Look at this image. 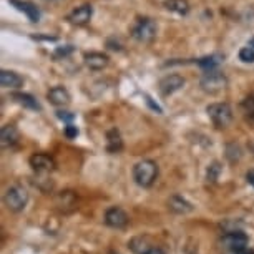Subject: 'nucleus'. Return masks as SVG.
<instances>
[{"mask_svg": "<svg viewBox=\"0 0 254 254\" xmlns=\"http://www.w3.org/2000/svg\"><path fill=\"white\" fill-rule=\"evenodd\" d=\"M251 150H253V151H254V145H251Z\"/></svg>", "mask_w": 254, "mask_h": 254, "instance_id": "obj_30", "label": "nucleus"}, {"mask_svg": "<svg viewBox=\"0 0 254 254\" xmlns=\"http://www.w3.org/2000/svg\"><path fill=\"white\" fill-rule=\"evenodd\" d=\"M64 133H65V136L68 138V140H75V138L78 136V128H76L73 123H68L65 127V131Z\"/></svg>", "mask_w": 254, "mask_h": 254, "instance_id": "obj_24", "label": "nucleus"}, {"mask_svg": "<svg viewBox=\"0 0 254 254\" xmlns=\"http://www.w3.org/2000/svg\"><path fill=\"white\" fill-rule=\"evenodd\" d=\"M47 97H49L50 103L55 105V107H65V105L70 103V93L68 90H66L65 87H54L49 90V93H47Z\"/></svg>", "mask_w": 254, "mask_h": 254, "instance_id": "obj_12", "label": "nucleus"}, {"mask_svg": "<svg viewBox=\"0 0 254 254\" xmlns=\"http://www.w3.org/2000/svg\"><path fill=\"white\" fill-rule=\"evenodd\" d=\"M92 15H93V7L90 5V3H85V5H80L76 7L73 12L68 15V20L71 25H87V23L92 20Z\"/></svg>", "mask_w": 254, "mask_h": 254, "instance_id": "obj_10", "label": "nucleus"}, {"mask_svg": "<svg viewBox=\"0 0 254 254\" xmlns=\"http://www.w3.org/2000/svg\"><path fill=\"white\" fill-rule=\"evenodd\" d=\"M221 243L228 251H231L234 254V253H238L239 249L249 246V238L246 233L239 231V229H234V231H228L224 234L221 238Z\"/></svg>", "mask_w": 254, "mask_h": 254, "instance_id": "obj_6", "label": "nucleus"}, {"mask_svg": "<svg viewBox=\"0 0 254 254\" xmlns=\"http://www.w3.org/2000/svg\"><path fill=\"white\" fill-rule=\"evenodd\" d=\"M12 98L15 100L18 105H22L23 108H28V110H35V112H40L42 107L40 103L37 102L35 97H32L30 93H22V92H15L12 93Z\"/></svg>", "mask_w": 254, "mask_h": 254, "instance_id": "obj_18", "label": "nucleus"}, {"mask_svg": "<svg viewBox=\"0 0 254 254\" xmlns=\"http://www.w3.org/2000/svg\"><path fill=\"white\" fill-rule=\"evenodd\" d=\"M223 62V57L221 55H208V57H203V59H198L196 64H198L201 68H204L206 71L208 70H214L216 66Z\"/></svg>", "mask_w": 254, "mask_h": 254, "instance_id": "obj_20", "label": "nucleus"}, {"mask_svg": "<svg viewBox=\"0 0 254 254\" xmlns=\"http://www.w3.org/2000/svg\"><path fill=\"white\" fill-rule=\"evenodd\" d=\"M143 254H165V251L160 249V248H150L146 253H143Z\"/></svg>", "mask_w": 254, "mask_h": 254, "instance_id": "obj_28", "label": "nucleus"}, {"mask_svg": "<svg viewBox=\"0 0 254 254\" xmlns=\"http://www.w3.org/2000/svg\"><path fill=\"white\" fill-rule=\"evenodd\" d=\"M110 254H117V253H110Z\"/></svg>", "mask_w": 254, "mask_h": 254, "instance_id": "obj_31", "label": "nucleus"}, {"mask_svg": "<svg viewBox=\"0 0 254 254\" xmlns=\"http://www.w3.org/2000/svg\"><path fill=\"white\" fill-rule=\"evenodd\" d=\"M158 165L153 160H141L133 166V180L141 188H151L158 178Z\"/></svg>", "mask_w": 254, "mask_h": 254, "instance_id": "obj_1", "label": "nucleus"}, {"mask_svg": "<svg viewBox=\"0 0 254 254\" xmlns=\"http://www.w3.org/2000/svg\"><path fill=\"white\" fill-rule=\"evenodd\" d=\"M226 158L231 163H236L243 158V150L238 143H228L226 145Z\"/></svg>", "mask_w": 254, "mask_h": 254, "instance_id": "obj_22", "label": "nucleus"}, {"mask_svg": "<svg viewBox=\"0 0 254 254\" xmlns=\"http://www.w3.org/2000/svg\"><path fill=\"white\" fill-rule=\"evenodd\" d=\"M18 140H20V135H18V130L13 127V125H5V127H2V131H0V141H2L3 148L15 146Z\"/></svg>", "mask_w": 254, "mask_h": 254, "instance_id": "obj_14", "label": "nucleus"}, {"mask_svg": "<svg viewBox=\"0 0 254 254\" xmlns=\"http://www.w3.org/2000/svg\"><path fill=\"white\" fill-rule=\"evenodd\" d=\"M249 45H251V47H254V38H251V42H249Z\"/></svg>", "mask_w": 254, "mask_h": 254, "instance_id": "obj_29", "label": "nucleus"}, {"mask_svg": "<svg viewBox=\"0 0 254 254\" xmlns=\"http://www.w3.org/2000/svg\"><path fill=\"white\" fill-rule=\"evenodd\" d=\"M123 150V140L122 135L117 128H112V130L107 131V151L115 155V153H120Z\"/></svg>", "mask_w": 254, "mask_h": 254, "instance_id": "obj_17", "label": "nucleus"}, {"mask_svg": "<svg viewBox=\"0 0 254 254\" xmlns=\"http://www.w3.org/2000/svg\"><path fill=\"white\" fill-rule=\"evenodd\" d=\"M206 113H208L214 127L219 130L228 128L233 122V108L229 103H211L206 108Z\"/></svg>", "mask_w": 254, "mask_h": 254, "instance_id": "obj_2", "label": "nucleus"}, {"mask_svg": "<svg viewBox=\"0 0 254 254\" xmlns=\"http://www.w3.org/2000/svg\"><path fill=\"white\" fill-rule=\"evenodd\" d=\"M105 224L113 229H125L128 226V223H130V218H128V214L125 213L122 208H118V206H112V208H108L105 211Z\"/></svg>", "mask_w": 254, "mask_h": 254, "instance_id": "obj_7", "label": "nucleus"}, {"mask_svg": "<svg viewBox=\"0 0 254 254\" xmlns=\"http://www.w3.org/2000/svg\"><path fill=\"white\" fill-rule=\"evenodd\" d=\"M185 78L181 75H166L163 76V78L160 80V83H158V88H160V93L165 95V97H170V95L176 93L178 90H181L185 87Z\"/></svg>", "mask_w": 254, "mask_h": 254, "instance_id": "obj_8", "label": "nucleus"}, {"mask_svg": "<svg viewBox=\"0 0 254 254\" xmlns=\"http://www.w3.org/2000/svg\"><path fill=\"white\" fill-rule=\"evenodd\" d=\"M168 208L176 214H188L193 211V204H191L190 201H186L183 196L175 194L168 199Z\"/></svg>", "mask_w": 254, "mask_h": 254, "instance_id": "obj_16", "label": "nucleus"}, {"mask_svg": "<svg viewBox=\"0 0 254 254\" xmlns=\"http://www.w3.org/2000/svg\"><path fill=\"white\" fill-rule=\"evenodd\" d=\"M28 161H30L32 170L38 175H47V173H50V171L55 170L54 158L45 155V153H35V155L30 156V160Z\"/></svg>", "mask_w": 254, "mask_h": 254, "instance_id": "obj_9", "label": "nucleus"}, {"mask_svg": "<svg viewBox=\"0 0 254 254\" xmlns=\"http://www.w3.org/2000/svg\"><path fill=\"white\" fill-rule=\"evenodd\" d=\"M223 171V166L219 161H213L211 165L208 166V170H206V180L209 181V183H216L219 180V175H221Z\"/></svg>", "mask_w": 254, "mask_h": 254, "instance_id": "obj_21", "label": "nucleus"}, {"mask_svg": "<svg viewBox=\"0 0 254 254\" xmlns=\"http://www.w3.org/2000/svg\"><path fill=\"white\" fill-rule=\"evenodd\" d=\"M83 62L90 70H103L108 65V57L102 52H90L85 54Z\"/></svg>", "mask_w": 254, "mask_h": 254, "instance_id": "obj_13", "label": "nucleus"}, {"mask_svg": "<svg viewBox=\"0 0 254 254\" xmlns=\"http://www.w3.org/2000/svg\"><path fill=\"white\" fill-rule=\"evenodd\" d=\"M246 180H248V183L254 188V170H249L248 171V173H246Z\"/></svg>", "mask_w": 254, "mask_h": 254, "instance_id": "obj_27", "label": "nucleus"}, {"mask_svg": "<svg viewBox=\"0 0 254 254\" xmlns=\"http://www.w3.org/2000/svg\"><path fill=\"white\" fill-rule=\"evenodd\" d=\"M199 87L203 92L214 95V93L223 92V90L228 87V78H226V75L218 70H208L203 76H201Z\"/></svg>", "mask_w": 254, "mask_h": 254, "instance_id": "obj_4", "label": "nucleus"}, {"mask_svg": "<svg viewBox=\"0 0 254 254\" xmlns=\"http://www.w3.org/2000/svg\"><path fill=\"white\" fill-rule=\"evenodd\" d=\"M156 32H158L156 22L150 17H141L138 18L136 23L131 28V37L136 42H140V44H150V42L155 40Z\"/></svg>", "mask_w": 254, "mask_h": 254, "instance_id": "obj_3", "label": "nucleus"}, {"mask_svg": "<svg viewBox=\"0 0 254 254\" xmlns=\"http://www.w3.org/2000/svg\"><path fill=\"white\" fill-rule=\"evenodd\" d=\"M239 60H243L244 64H254V47H244L239 50Z\"/></svg>", "mask_w": 254, "mask_h": 254, "instance_id": "obj_23", "label": "nucleus"}, {"mask_svg": "<svg viewBox=\"0 0 254 254\" xmlns=\"http://www.w3.org/2000/svg\"><path fill=\"white\" fill-rule=\"evenodd\" d=\"M52 2H57V0H52Z\"/></svg>", "mask_w": 254, "mask_h": 254, "instance_id": "obj_32", "label": "nucleus"}, {"mask_svg": "<svg viewBox=\"0 0 254 254\" xmlns=\"http://www.w3.org/2000/svg\"><path fill=\"white\" fill-rule=\"evenodd\" d=\"M71 52H73V47H71V45H65L64 47V49H57V52H55V55H70L71 54Z\"/></svg>", "mask_w": 254, "mask_h": 254, "instance_id": "obj_26", "label": "nucleus"}, {"mask_svg": "<svg viewBox=\"0 0 254 254\" xmlns=\"http://www.w3.org/2000/svg\"><path fill=\"white\" fill-rule=\"evenodd\" d=\"M165 7L170 12L178 13V15H186V13L190 12V8H191L188 0H166Z\"/></svg>", "mask_w": 254, "mask_h": 254, "instance_id": "obj_19", "label": "nucleus"}, {"mask_svg": "<svg viewBox=\"0 0 254 254\" xmlns=\"http://www.w3.org/2000/svg\"><path fill=\"white\" fill-rule=\"evenodd\" d=\"M0 83H2L3 88L15 90L23 85V78L12 70H2L0 71Z\"/></svg>", "mask_w": 254, "mask_h": 254, "instance_id": "obj_15", "label": "nucleus"}, {"mask_svg": "<svg viewBox=\"0 0 254 254\" xmlns=\"http://www.w3.org/2000/svg\"><path fill=\"white\" fill-rule=\"evenodd\" d=\"M8 2H10L17 10L25 13V15L28 17V20H30L32 23L40 22L42 13H40V10H38V7L33 5L32 2H27V0H8Z\"/></svg>", "mask_w": 254, "mask_h": 254, "instance_id": "obj_11", "label": "nucleus"}, {"mask_svg": "<svg viewBox=\"0 0 254 254\" xmlns=\"http://www.w3.org/2000/svg\"><path fill=\"white\" fill-rule=\"evenodd\" d=\"M3 203H5L7 208L13 211V213H18V211L25 209V206L28 203L27 190L20 185L10 186V188L7 190L5 196H3Z\"/></svg>", "mask_w": 254, "mask_h": 254, "instance_id": "obj_5", "label": "nucleus"}, {"mask_svg": "<svg viewBox=\"0 0 254 254\" xmlns=\"http://www.w3.org/2000/svg\"><path fill=\"white\" fill-rule=\"evenodd\" d=\"M57 117H59L62 122H65L66 125L68 123H71L75 120V115L73 113H70V112H64V110H59V112H57Z\"/></svg>", "mask_w": 254, "mask_h": 254, "instance_id": "obj_25", "label": "nucleus"}]
</instances>
